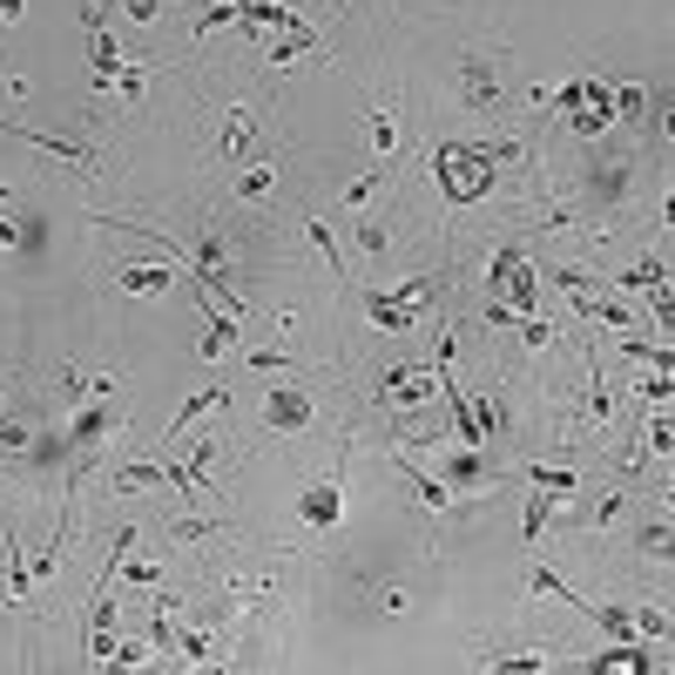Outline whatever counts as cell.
Wrapping results in <instances>:
<instances>
[{"label":"cell","instance_id":"cell-22","mask_svg":"<svg viewBox=\"0 0 675 675\" xmlns=\"http://www.w3.org/2000/svg\"><path fill=\"white\" fill-rule=\"evenodd\" d=\"M216 28H236V0H216V8H203V14H197V34H190V48H203Z\"/></svg>","mask_w":675,"mask_h":675},{"label":"cell","instance_id":"cell-14","mask_svg":"<svg viewBox=\"0 0 675 675\" xmlns=\"http://www.w3.org/2000/svg\"><path fill=\"white\" fill-rule=\"evenodd\" d=\"M385 183H392V155H372V169H365V177L345 190V216H365V210H372V197H379Z\"/></svg>","mask_w":675,"mask_h":675},{"label":"cell","instance_id":"cell-12","mask_svg":"<svg viewBox=\"0 0 675 675\" xmlns=\"http://www.w3.org/2000/svg\"><path fill=\"white\" fill-rule=\"evenodd\" d=\"M230 345H236V311H223L216 298H203V338H197V359L216 365Z\"/></svg>","mask_w":675,"mask_h":675},{"label":"cell","instance_id":"cell-18","mask_svg":"<svg viewBox=\"0 0 675 675\" xmlns=\"http://www.w3.org/2000/svg\"><path fill=\"white\" fill-rule=\"evenodd\" d=\"M675 271L662 264V258H642V264H628V271H608V284L615 291H655V284H668Z\"/></svg>","mask_w":675,"mask_h":675},{"label":"cell","instance_id":"cell-17","mask_svg":"<svg viewBox=\"0 0 675 675\" xmlns=\"http://www.w3.org/2000/svg\"><path fill=\"white\" fill-rule=\"evenodd\" d=\"M521 480L541 486V493H554V500H574V493H581V473H574V466H534V460H527Z\"/></svg>","mask_w":675,"mask_h":675},{"label":"cell","instance_id":"cell-31","mask_svg":"<svg viewBox=\"0 0 675 675\" xmlns=\"http://www.w3.org/2000/svg\"><path fill=\"white\" fill-rule=\"evenodd\" d=\"M359 250H365V258H385V223H359Z\"/></svg>","mask_w":675,"mask_h":675},{"label":"cell","instance_id":"cell-33","mask_svg":"<svg viewBox=\"0 0 675 675\" xmlns=\"http://www.w3.org/2000/svg\"><path fill=\"white\" fill-rule=\"evenodd\" d=\"M662 135H668V142H675V109H662Z\"/></svg>","mask_w":675,"mask_h":675},{"label":"cell","instance_id":"cell-3","mask_svg":"<svg viewBox=\"0 0 675 675\" xmlns=\"http://www.w3.org/2000/svg\"><path fill=\"white\" fill-rule=\"evenodd\" d=\"M433 291H440V278H433V271L405 278L399 291H365V318H372L379 331H412V324H419V304H426Z\"/></svg>","mask_w":675,"mask_h":675},{"label":"cell","instance_id":"cell-27","mask_svg":"<svg viewBox=\"0 0 675 675\" xmlns=\"http://www.w3.org/2000/svg\"><path fill=\"white\" fill-rule=\"evenodd\" d=\"M514 331H521V345H527V352H547V345H554V338H561V331H554L547 318H521Z\"/></svg>","mask_w":675,"mask_h":675},{"label":"cell","instance_id":"cell-30","mask_svg":"<svg viewBox=\"0 0 675 675\" xmlns=\"http://www.w3.org/2000/svg\"><path fill=\"white\" fill-rule=\"evenodd\" d=\"M243 365H250V372H298V359H291V352H250Z\"/></svg>","mask_w":675,"mask_h":675},{"label":"cell","instance_id":"cell-9","mask_svg":"<svg viewBox=\"0 0 675 675\" xmlns=\"http://www.w3.org/2000/svg\"><path fill=\"white\" fill-rule=\"evenodd\" d=\"M258 142H264V129H258V115L250 109H236L230 102V115H223V135H216V149H223V162H258Z\"/></svg>","mask_w":675,"mask_h":675},{"label":"cell","instance_id":"cell-21","mask_svg":"<svg viewBox=\"0 0 675 675\" xmlns=\"http://www.w3.org/2000/svg\"><path fill=\"white\" fill-rule=\"evenodd\" d=\"M304 236H311V250L324 258V271H345V258H338V236L324 230V216H311V210H304Z\"/></svg>","mask_w":675,"mask_h":675},{"label":"cell","instance_id":"cell-1","mask_svg":"<svg viewBox=\"0 0 675 675\" xmlns=\"http://www.w3.org/2000/svg\"><path fill=\"white\" fill-rule=\"evenodd\" d=\"M500 162H521V142H440L433 177H440L446 203H480L486 183L500 177Z\"/></svg>","mask_w":675,"mask_h":675},{"label":"cell","instance_id":"cell-32","mask_svg":"<svg viewBox=\"0 0 675 675\" xmlns=\"http://www.w3.org/2000/svg\"><path fill=\"white\" fill-rule=\"evenodd\" d=\"M210 527H216V521H210V514H190V521H177V541H203V534H210Z\"/></svg>","mask_w":675,"mask_h":675},{"label":"cell","instance_id":"cell-16","mask_svg":"<svg viewBox=\"0 0 675 675\" xmlns=\"http://www.w3.org/2000/svg\"><path fill=\"white\" fill-rule=\"evenodd\" d=\"M278 177H284V162H243V169H236V183H230V190H236V197H243V203H264V197H271V190H278Z\"/></svg>","mask_w":675,"mask_h":675},{"label":"cell","instance_id":"cell-11","mask_svg":"<svg viewBox=\"0 0 675 675\" xmlns=\"http://www.w3.org/2000/svg\"><path fill=\"white\" fill-rule=\"evenodd\" d=\"M0 581H8V608H28L34 602V567L21 561V534L14 527L0 534Z\"/></svg>","mask_w":675,"mask_h":675},{"label":"cell","instance_id":"cell-35","mask_svg":"<svg viewBox=\"0 0 675 675\" xmlns=\"http://www.w3.org/2000/svg\"><path fill=\"white\" fill-rule=\"evenodd\" d=\"M655 493H662V500H668V506H675V486H668V480H662V486H655Z\"/></svg>","mask_w":675,"mask_h":675},{"label":"cell","instance_id":"cell-7","mask_svg":"<svg viewBox=\"0 0 675 675\" xmlns=\"http://www.w3.org/2000/svg\"><path fill=\"white\" fill-rule=\"evenodd\" d=\"M392 473L419 493V506H433V514H453V506H460V493H453V480H440V473H426V466H419L412 460V446H399L392 453Z\"/></svg>","mask_w":675,"mask_h":675},{"label":"cell","instance_id":"cell-10","mask_svg":"<svg viewBox=\"0 0 675 675\" xmlns=\"http://www.w3.org/2000/svg\"><path fill=\"white\" fill-rule=\"evenodd\" d=\"M183 278H190V264H122L115 271V284L129 298H162V291H177Z\"/></svg>","mask_w":675,"mask_h":675},{"label":"cell","instance_id":"cell-15","mask_svg":"<svg viewBox=\"0 0 675 675\" xmlns=\"http://www.w3.org/2000/svg\"><path fill=\"white\" fill-rule=\"evenodd\" d=\"M581 419H587V426H615V392H608V379H602L595 359H587V399H581Z\"/></svg>","mask_w":675,"mask_h":675},{"label":"cell","instance_id":"cell-29","mask_svg":"<svg viewBox=\"0 0 675 675\" xmlns=\"http://www.w3.org/2000/svg\"><path fill=\"white\" fill-rule=\"evenodd\" d=\"M581 102H587V74H574L567 89H554V109H561V115H574Z\"/></svg>","mask_w":675,"mask_h":675},{"label":"cell","instance_id":"cell-20","mask_svg":"<svg viewBox=\"0 0 675 675\" xmlns=\"http://www.w3.org/2000/svg\"><path fill=\"white\" fill-rule=\"evenodd\" d=\"M527 587H534V595H547V602H567V608H587V595H574V587L554 574V567H534L527 574Z\"/></svg>","mask_w":675,"mask_h":675},{"label":"cell","instance_id":"cell-8","mask_svg":"<svg viewBox=\"0 0 675 675\" xmlns=\"http://www.w3.org/2000/svg\"><path fill=\"white\" fill-rule=\"evenodd\" d=\"M426 399H440V372H426V365H399V372H385L379 379V405L392 412V405H426Z\"/></svg>","mask_w":675,"mask_h":675},{"label":"cell","instance_id":"cell-26","mask_svg":"<svg viewBox=\"0 0 675 675\" xmlns=\"http://www.w3.org/2000/svg\"><path fill=\"white\" fill-rule=\"evenodd\" d=\"M648 115V89H642V81H622V89H615V122H642Z\"/></svg>","mask_w":675,"mask_h":675},{"label":"cell","instance_id":"cell-36","mask_svg":"<svg viewBox=\"0 0 675 675\" xmlns=\"http://www.w3.org/2000/svg\"><path fill=\"white\" fill-rule=\"evenodd\" d=\"M668 486H675V473H668Z\"/></svg>","mask_w":675,"mask_h":675},{"label":"cell","instance_id":"cell-23","mask_svg":"<svg viewBox=\"0 0 675 675\" xmlns=\"http://www.w3.org/2000/svg\"><path fill=\"white\" fill-rule=\"evenodd\" d=\"M365 129H372V155H399V122L385 109H365Z\"/></svg>","mask_w":675,"mask_h":675},{"label":"cell","instance_id":"cell-34","mask_svg":"<svg viewBox=\"0 0 675 675\" xmlns=\"http://www.w3.org/2000/svg\"><path fill=\"white\" fill-rule=\"evenodd\" d=\"M662 223H675V197H662Z\"/></svg>","mask_w":675,"mask_h":675},{"label":"cell","instance_id":"cell-25","mask_svg":"<svg viewBox=\"0 0 675 675\" xmlns=\"http://www.w3.org/2000/svg\"><path fill=\"white\" fill-rule=\"evenodd\" d=\"M554 506H561V500L534 486V500H527V521H521V541H541V534H547V514H554Z\"/></svg>","mask_w":675,"mask_h":675},{"label":"cell","instance_id":"cell-13","mask_svg":"<svg viewBox=\"0 0 675 675\" xmlns=\"http://www.w3.org/2000/svg\"><path fill=\"white\" fill-rule=\"evenodd\" d=\"M223 405H230V385H223V379H210V385H203V392H197V399L177 412V419H169V446H177V440H190V426H197V419H210V412H223Z\"/></svg>","mask_w":675,"mask_h":675},{"label":"cell","instance_id":"cell-4","mask_svg":"<svg viewBox=\"0 0 675 675\" xmlns=\"http://www.w3.org/2000/svg\"><path fill=\"white\" fill-rule=\"evenodd\" d=\"M311 419H318V399L284 372V385H271L264 392V426L271 433H284V440H298V433H311Z\"/></svg>","mask_w":675,"mask_h":675},{"label":"cell","instance_id":"cell-19","mask_svg":"<svg viewBox=\"0 0 675 675\" xmlns=\"http://www.w3.org/2000/svg\"><path fill=\"white\" fill-rule=\"evenodd\" d=\"M149 74H155V61H122V74H115V95H122V109H142V95H149Z\"/></svg>","mask_w":675,"mask_h":675},{"label":"cell","instance_id":"cell-5","mask_svg":"<svg viewBox=\"0 0 675 675\" xmlns=\"http://www.w3.org/2000/svg\"><path fill=\"white\" fill-rule=\"evenodd\" d=\"M298 521L311 534H331L338 521H345V460H338V473H324V480H311L298 493Z\"/></svg>","mask_w":675,"mask_h":675},{"label":"cell","instance_id":"cell-2","mask_svg":"<svg viewBox=\"0 0 675 675\" xmlns=\"http://www.w3.org/2000/svg\"><path fill=\"white\" fill-rule=\"evenodd\" d=\"M453 89H460V102H466L473 115H486V122L514 109V89H506V74H500V61H493V54H460Z\"/></svg>","mask_w":675,"mask_h":675},{"label":"cell","instance_id":"cell-28","mask_svg":"<svg viewBox=\"0 0 675 675\" xmlns=\"http://www.w3.org/2000/svg\"><path fill=\"white\" fill-rule=\"evenodd\" d=\"M34 446V433L21 426V419H8V412H0V453H28Z\"/></svg>","mask_w":675,"mask_h":675},{"label":"cell","instance_id":"cell-6","mask_svg":"<svg viewBox=\"0 0 675 675\" xmlns=\"http://www.w3.org/2000/svg\"><path fill=\"white\" fill-rule=\"evenodd\" d=\"M0 135H14V142H28V149H41V155L68 162L74 177H102V155H95L89 142H68V135H41V129H28V122H0Z\"/></svg>","mask_w":675,"mask_h":675},{"label":"cell","instance_id":"cell-24","mask_svg":"<svg viewBox=\"0 0 675 675\" xmlns=\"http://www.w3.org/2000/svg\"><path fill=\"white\" fill-rule=\"evenodd\" d=\"M635 547L655 554V561H675V527H668V521H648V527L635 534Z\"/></svg>","mask_w":675,"mask_h":675}]
</instances>
